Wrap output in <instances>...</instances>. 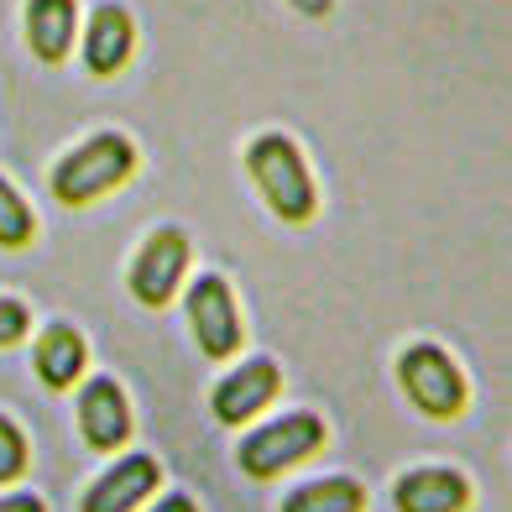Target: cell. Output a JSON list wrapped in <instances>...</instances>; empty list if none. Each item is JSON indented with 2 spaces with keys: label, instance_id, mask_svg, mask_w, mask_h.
<instances>
[{
  "label": "cell",
  "instance_id": "obj_1",
  "mask_svg": "<svg viewBox=\"0 0 512 512\" xmlns=\"http://www.w3.org/2000/svg\"><path fill=\"white\" fill-rule=\"evenodd\" d=\"M246 168L256 178V189L267 194V204L283 215L288 225L314 220V178L304 168V157L288 136H256L246 147Z\"/></svg>",
  "mask_w": 512,
  "mask_h": 512
},
{
  "label": "cell",
  "instance_id": "obj_2",
  "mask_svg": "<svg viewBox=\"0 0 512 512\" xmlns=\"http://www.w3.org/2000/svg\"><path fill=\"white\" fill-rule=\"evenodd\" d=\"M136 173V147L126 142V136H89L84 147H74L58 168H53V194L63 204H89L110 194L115 183H126Z\"/></svg>",
  "mask_w": 512,
  "mask_h": 512
},
{
  "label": "cell",
  "instance_id": "obj_3",
  "mask_svg": "<svg viewBox=\"0 0 512 512\" xmlns=\"http://www.w3.org/2000/svg\"><path fill=\"white\" fill-rule=\"evenodd\" d=\"M398 377H403V392L429 418H455L465 408V377L439 345H408L398 361Z\"/></svg>",
  "mask_w": 512,
  "mask_h": 512
},
{
  "label": "cell",
  "instance_id": "obj_4",
  "mask_svg": "<svg viewBox=\"0 0 512 512\" xmlns=\"http://www.w3.org/2000/svg\"><path fill=\"white\" fill-rule=\"evenodd\" d=\"M319 445H324V424L314 413H293V418L267 424L262 434H251L241 445V465L262 481V476H277V471H288V465L309 460Z\"/></svg>",
  "mask_w": 512,
  "mask_h": 512
},
{
  "label": "cell",
  "instance_id": "obj_5",
  "mask_svg": "<svg viewBox=\"0 0 512 512\" xmlns=\"http://www.w3.org/2000/svg\"><path fill=\"white\" fill-rule=\"evenodd\" d=\"M183 267H189V241H183L178 230H157L142 246V256L131 262V293L142 298L147 309H162L178 293Z\"/></svg>",
  "mask_w": 512,
  "mask_h": 512
},
{
  "label": "cell",
  "instance_id": "obj_6",
  "mask_svg": "<svg viewBox=\"0 0 512 512\" xmlns=\"http://www.w3.org/2000/svg\"><path fill=\"white\" fill-rule=\"evenodd\" d=\"M189 319H194V335H199V345H204L209 361L236 356L241 319H236V304H230L225 277H199L194 293H189Z\"/></svg>",
  "mask_w": 512,
  "mask_h": 512
},
{
  "label": "cell",
  "instance_id": "obj_7",
  "mask_svg": "<svg viewBox=\"0 0 512 512\" xmlns=\"http://www.w3.org/2000/svg\"><path fill=\"white\" fill-rule=\"evenodd\" d=\"M79 429L89 439V450H121L126 434H131V408L121 398V387L110 377L89 382L84 398H79Z\"/></svg>",
  "mask_w": 512,
  "mask_h": 512
},
{
  "label": "cell",
  "instance_id": "obj_8",
  "mask_svg": "<svg viewBox=\"0 0 512 512\" xmlns=\"http://www.w3.org/2000/svg\"><path fill=\"white\" fill-rule=\"evenodd\" d=\"M277 398V366L272 361H246L215 387V418L220 424H246Z\"/></svg>",
  "mask_w": 512,
  "mask_h": 512
},
{
  "label": "cell",
  "instance_id": "obj_9",
  "mask_svg": "<svg viewBox=\"0 0 512 512\" xmlns=\"http://www.w3.org/2000/svg\"><path fill=\"white\" fill-rule=\"evenodd\" d=\"M152 486H157V460L152 455H126L121 465H110V471L89 486L84 512H131L136 502H147Z\"/></svg>",
  "mask_w": 512,
  "mask_h": 512
},
{
  "label": "cell",
  "instance_id": "obj_10",
  "mask_svg": "<svg viewBox=\"0 0 512 512\" xmlns=\"http://www.w3.org/2000/svg\"><path fill=\"white\" fill-rule=\"evenodd\" d=\"M136 48V27H131V16L121 6H100L95 21H89V32H84V63H89V74H115V68H126Z\"/></svg>",
  "mask_w": 512,
  "mask_h": 512
},
{
  "label": "cell",
  "instance_id": "obj_11",
  "mask_svg": "<svg viewBox=\"0 0 512 512\" xmlns=\"http://www.w3.org/2000/svg\"><path fill=\"white\" fill-rule=\"evenodd\" d=\"M392 497H398V512H465L471 486L455 471H408Z\"/></svg>",
  "mask_w": 512,
  "mask_h": 512
},
{
  "label": "cell",
  "instance_id": "obj_12",
  "mask_svg": "<svg viewBox=\"0 0 512 512\" xmlns=\"http://www.w3.org/2000/svg\"><path fill=\"white\" fill-rule=\"evenodd\" d=\"M27 42L42 63H63L74 48V0H27Z\"/></svg>",
  "mask_w": 512,
  "mask_h": 512
},
{
  "label": "cell",
  "instance_id": "obj_13",
  "mask_svg": "<svg viewBox=\"0 0 512 512\" xmlns=\"http://www.w3.org/2000/svg\"><path fill=\"white\" fill-rule=\"evenodd\" d=\"M32 366L48 387H74L79 371H84V340L68 330V324H53V330H42Z\"/></svg>",
  "mask_w": 512,
  "mask_h": 512
},
{
  "label": "cell",
  "instance_id": "obj_14",
  "mask_svg": "<svg viewBox=\"0 0 512 512\" xmlns=\"http://www.w3.org/2000/svg\"><path fill=\"white\" fill-rule=\"evenodd\" d=\"M361 507H366L361 486H356L351 476H335V481H309V486H298L283 512H361Z\"/></svg>",
  "mask_w": 512,
  "mask_h": 512
},
{
  "label": "cell",
  "instance_id": "obj_15",
  "mask_svg": "<svg viewBox=\"0 0 512 512\" xmlns=\"http://www.w3.org/2000/svg\"><path fill=\"white\" fill-rule=\"evenodd\" d=\"M27 241H32V209L0 178V246H27Z\"/></svg>",
  "mask_w": 512,
  "mask_h": 512
},
{
  "label": "cell",
  "instance_id": "obj_16",
  "mask_svg": "<svg viewBox=\"0 0 512 512\" xmlns=\"http://www.w3.org/2000/svg\"><path fill=\"white\" fill-rule=\"evenodd\" d=\"M21 471H27V439L11 418H0V481H16Z\"/></svg>",
  "mask_w": 512,
  "mask_h": 512
},
{
  "label": "cell",
  "instance_id": "obj_17",
  "mask_svg": "<svg viewBox=\"0 0 512 512\" xmlns=\"http://www.w3.org/2000/svg\"><path fill=\"white\" fill-rule=\"evenodd\" d=\"M21 335H27V309L16 298H0V345H16Z\"/></svg>",
  "mask_w": 512,
  "mask_h": 512
},
{
  "label": "cell",
  "instance_id": "obj_18",
  "mask_svg": "<svg viewBox=\"0 0 512 512\" xmlns=\"http://www.w3.org/2000/svg\"><path fill=\"white\" fill-rule=\"evenodd\" d=\"M0 512H48L37 497H27V492H16V497H0Z\"/></svg>",
  "mask_w": 512,
  "mask_h": 512
},
{
  "label": "cell",
  "instance_id": "obj_19",
  "mask_svg": "<svg viewBox=\"0 0 512 512\" xmlns=\"http://www.w3.org/2000/svg\"><path fill=\"white\" fill-rule=\"evenodd\" d=\"M293 11H304V16H324V11H330V0H293Z\"/></svg>",
  "mask_w": 512,
  "mask_h": 512
},
{
  "label": "cell",
  "instance_id": "obj_20",
  "mask_svg": "<svg viewBox=\"0 0 512 512\" xmlns=\"http://www.w3.org/2000/svg\"><path fill=\"white\" fill-rule=\"evenodd\" d=\"M157 512H194L189 497H168V502H157Z\"/></svg>",
  "mask_w": 512,
  "mask_h": 512
}]
</instances>
